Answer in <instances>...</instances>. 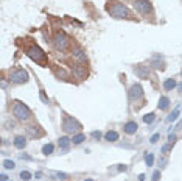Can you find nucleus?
<instances>
[{
  "label": "nucleus",
  "mask_w": 182,
  "mask_h": 181,
  "mask_svg": "<svg viewBox=\"0 0 182 181\" xmlns=\"http://www.w3.org/2000/svg\"><path fill=\"white\" fill-rule=\"evenodd\" d=\"M107 11L111 13V16L117 17V19H122V17H129L131 16L129 14V10L125 5H122V3H114V5H111V6L107 8Z\"/></svg>",
  "instance_id": "1"
},
{
  "label": "nucleus",
  "mask_w": 182,
  "mask_h": 181,
  "mask_svg": "<svg viewBox=\"0 0 182 181\" xmlns=\"http://www.w3.org/2000/svg\"><path fill=\"white\" fill-rule=\"evenodd\" d=\"M26 55H28L33 61L39 62V64H44L45 61H47V55L38 47V45H31V47L26 50Z\"/></svg>",
  "instance_id": "2"
},
{
  "label": "nucleus",
  "mask_w": 182,
  "mask_h": 181,
  "mask_svg": "<svg viewBox=\"0 0 182 181\" xmlns=\"http://www.w3.org/2000/svg\"><path fill=\"white\" fill-rule=\"evenodd\" d=\"M13 111H14V116L19 120H26V119H30V116H31L30 108L26 106V105H23V103H16Z\"/></svg>",
  "instance_id": "3"
},
{
  "label": "nucleus",
  "mask_w": 182,
  "mask_h": 181,
  "mask_svg": "<svg viewBox=\"0 0 182 181\" xmlns=\"http://www.w3.org/2000/svg\"><path fill=\"white\" fill-rule=\"evenodd\" d=\"M10 78H11V81H14V83L22 84V83H26L28 74H26V70H23V69H16L10 74Z\"/></svg>",
  "instance_id": "4"
},
{
  "label": "nucleus",
  "mask_w": 182,
  "mask_h": 181,
  "mask_svg": "<svg viewBox=\"0 0 182 181\" xmlns=\"http://www.w3.org/2000/svg\"><path fill=\"white\" fill-rule=\"evenodd\" d=\"M53 44H54V47H56L58 50H66L67 49V45H69V39H67V36L59 31L54 34V39H53Z\"/></svg>",
  "instance_id": "5"
},
{
  "label": "nucleus",
  "mask_w": 182,
  "mask_h": 181,
  "mask_svg": "<svg viewBox=\"0 0 182 181\" xmlns=\"http://www.w3.org/2000/svg\"><path fill=\"white\" fill-rule=\"evenodd\" d=\"M62 128H64L67 133H75L81 128V125L73 119V117H67V119L64 120V123H62Z\"/></svg>",
  "instance_id": "6"
},
{
  "label": "nucleus",
  "mask_w": 182,
  "mask_h": 181,
  "mask_svg": "<svg viewBox=\"0 0 182 181\" xmlns=\"http://www.w3.org/2000/svg\"><path fill=\"white\" fill-rule=\"evenodd\" d=\"M134 6H135V10H137L140 14H148L151 11V5H150L148 0H135Z\"/></svg>",
  "instance_id": "7"
},
{
  "label": "nucleus",
  "mask_w": 182,
  "mask_h": 181,
  "mask_svg": "<svg viewBox=\"0 0 182 181\" xmlns=\"http://www.w3.org/2000/svg\"><path fill=\"white\" fill-rule=\"evenodd\" d=\"M143 97V91H142V86L140 84H134L131 89H129V100L131 102H137Z\"/></svg>",
  "instance_id": "8"
},
{
  "label": "nucleus",
  "mask_w": 182,
  "mask_h": 181,
  "mask_svg": "<svg viewBox=\"0 0 182 181\" xmlns=\"http://www.w3.org/2000/svg\"><path fill=\"white\" fill-rule=\"evenodd\" d=\"M134 70H135V74H137L140 78H148V75H150V70H148L147 66H137Z\"/></svg>",
  "instance_id": "9"
},
{
  "label": "nucleus",
  "mask_w": 182,
  "mask_h": 181,
  "mask_svg": "<svg viewBox=\"0 0 182 181\" xmlns=\"http://www.w3.org/2000/svg\"><path fill=\"white\" fill-rule=\"evenodd\" d=\"M125 131L128 134H134L135 131H137V123H135V122H128L125 125Z\"/></svg>",
  "instance_id": "10"
},
{
  "label": "nucleus",
  "mask_w": 182,
  "mask_h": 181,
  "mask_svg": "<svg viewBox=\"0 0 182 181\" xmlns=\"http://www.w3.org/2000/svg\"><path fill=\"white\" fill-rule=\"evenodd\" d=\"M25 145H26V141H25L23 136H17V138L14 139V147H17V148H23Z\"/></svg>",
  "instance_id": "11"
},
{
  "label": "nucleus",
  "mask_w": 182,
  "mask_h": 181,
  "mask_svg": "<svg viewBox=\"0 0 182 181\" xmlns=\"http://www.w3.org/2000/svg\"><path fill=\"white\" fill-rule=\"evenodd\" d=\"M70 142H72V141H70L69 138H61V139H59V147L64 150V151H67L69 147H70Z\"/></svg>",
  "instance_id": "12"
},
{
  "label": "nucleus",
  "mask_w": 182,
  "mask_h": 181,
  "mask_svg": "<svg viewBox=\"0 0 182 181\" xmlns=\"http://www.w3.org/2000/svg\"><path fill=\"white\" fill-rule=\"evenodd\" d=\"M106 141H109V142L118 141V133H117V131H107V133H106Z\"/></svg>",
  "instance_id": "13"
},
{
  "label": "nucleus",
  "mask_w": 182,
  "mask_h": 181,
  "mask_svg": "<svg viewBox=\"0 0 182 181\" xmlns=\"http://www.w3.org/2000/svg\"><path fill=\"white\" fill-rule=\"evenodd\" d=\"M73 56H75L78 61H86V53L81 50V49H76V50L73 52Z\"/></svg>",
  "instance_id": "14"
},
{
  "label": "nucleus",
  "mask_w": 182,
  "mask_h": 181,
  "mask_svg": "<svg viewBox=\"0 0 182 181\" xmlns=\"http://www.w3.org/2000/svg\"><path fill=\"white\" fill-rule=\"evenodd\" d=\"M177 117H179V106H177L176 110H174V111H173V113L167 117V122H168V123H171V122H174V120L177 119Z\"/></svg>",
  "instance_id": "15"
},
{
  "label": "nucleus",
  "mask_w": 182,
  "mask_h": 181,
  "mask_svg": "<svg viewBox=\"0 0 182 181\" xmlns=\"http://www.w3.org/2000/svg\"><path fill=\"white\" fill-rule=\"evenodd\" d=\"M170 106V100L167 97H160V100H159V108L160 110H167V108Z\"/></svg>",
  "instance_id": "16"
},
{
  "label": "nucleus",
  "mask_w": 182,
  "mask_h": 181,
  "mask_svg": "<svg viewBox=\"0 0 182 181\" xmlns=\"http://www.w3.org/2000/svg\"><path fill=\"white\" fill-rule=\"evenodd\" d=\"M174 86H176V81L173 80V78H168L165 83H163V87H165L167 91H171V89H174Z\"/></svg>",
  "instance_id": "17"
},
{
  "label": "nucleus",
  "mask_w": 182,
  "mask_h": 181,
  "mask_svg": "<svg viewBox=\"0 0 182 181\" xmlns=\"http://www.w3.org/2000/svg\"><path fill=\"white\" fill-rule=\"evenodd\" d=\"M159 58H160L159 55H156V56L153 58V66L156 67V69H163V62H162V61H159Z\"/></svg>",
  "instance_id": "18"
},
{
  "label": "nucleus",
  "mask_w": 182,
  "mask_h": 181,
  "mask_svg": "<svg viewBox=\"0 0 182 181\" xmlns=\"http://www.w3.org/2000/svg\"><path fill=\"white\" fill-rule=\"evenodd\" d=\"M42 153H44V155H51V153H53V145H51V144H45V145L42 147Z\"/></svg>",
  "instance_id": "19"
},
{
  "label": "nucleus",
  "mask_w": 182,
  "mask_h": 181,
  "mask_svg": "<svg viewBox=\"0 0 182 181\" xmlns=\"http://www.w3.org/2000/svg\"><path fill=\"white\" fill-rule=\"evenodd\" d=\"M84 139H86V136H84V134H76V136H73L72 142H73V144H81Z\"/></svg>",
  "instance_id": "20"
},
{
  "label": "nucleus",
  "mask_w": 182,
  "mask_h": 181,
  "mask_svg": "<svg viewBox=\"0 0 182 181\" xmlns=\"http://www.w3.org/2000/svg\"><path fill=\"white\" fill-rule=\"evenodd\" d=\"M154 119H156V116H154L153 113H150V114H147V116H143V122H145V123H151Z\"/></svg>",
  "instance_id": "21"
},
{
  "label": "nucleus",
  "mask_w": 182,
  "mask_h": 181,
  "mask_svg": "<svg viewBox=\"0 0 182 181\" xmlns=\"http://www.w3.org/2000/svg\"><path fill=\"white\" fill-rule=\"evenodd\" d=\"M145 162H147V166H153V162H154V156H153V153H148V155L145 156Z\"/></svg>",
  "instance_id": "22"
},
{
  "label": "nucleus",
  "mask_w": 182,
  "mask_h": 181,
  "mask_svg": "<svg viewBox=\"0 0 182 181\" xmlns=\"http://www.w3.org/2000/svg\"><path fill=\"white\" fill-rule=\"evenodd\" d=\"M3 167H5V169H14L16 164H14L13 161H10V159H5V161H3Z\"/></svg>",
  "instance_id": "23"
},
{
  "label": "nucleus",
  "mask_w": 182,
  "mask_h": 181,
  "mask_svg": "<svg viewBox=\"0 0 182 181\" xmlns=\"http://www.w3.org/2000/svg\"><path fill=\"white\" fill-rule=\"evenodd\" d=\"M20 178L22 179H25V181H28V179H31V173H30V172H22V173H20Z\"/></svg>",
  "instance_id": "24"
},
{
  "label": "nucleus",
  "mask_w": 182,
  "mask_h": 181,
  "mask_svg": "<svg viewBox=\"0 0 182 181\" xmlns=\"http://www.w3.org/2000/svg\"><path fill=\"white\" fill-rule=\"evenodd\" d=\"M159 179H160V172L156 170V172L153 173V181H159Z\"/></svg>",
  "instance_id": "25"
},
{
  "label": "nucleus",
  "mask_w": 182,
  "mask_h": 181,
  "mask_svg": "<svg viewBox=\"0 0 182 181\" xmlns=\"http://www.w3.org/2000/svg\"><path fill=\"white\" fill-rule=\"evenodd\" d=\"M92 138L94 139H100V138H101V133H100V131H92Z\"/></svg>",
  "instance_id": "26"
},
{
  "label": "nucleus",
  "mask_w": 182,
  "mask_h": 181,
  "mask_svg": "<svg viewBox=\"0 0 182 181\" xmlns=\"http://www.w3.org/2000/svg\"><path fill=\"white\" fill-rule=\"evenodd\" d=\"M159 138H160V134H154L153 138H151V144H156L159 141Z\"/></svg>",
  "instance_id": "27"
},
{
  "label": "nucleus",
  "mask_w": 182,
  "mask_h": 181,
  "mask_svg": "<svg viewBox=\"0 0 182 181\" xmlns=\"http://www.w3.org/2000/svg\"><path fill=\"white\" fill-rule=\"evenodd\" d=\"M170 148H171V145H170V144H167V145H163V147H162V153H167Z\"/></svg>",
  "instance_id": "28"
},
{
  "label": "nucleus",
  "mask_w": 182,
  "mask_h": 181,
  "mask_svg": "<svg viewBox=\"0 0 182 181\" xmlns=\"http://www.w3.org/2000/svg\"><path fill=\"white\" fill-rule=\"evenodd\" d=\"M41 98H42V100H44L45 103H48V98L45 97V92H44V91H41Z\"/></svg>",
  "instance_id": "29"
},
{
  "label": "nucleus",
  "mask_w": 182,
  "mask_h": 181,
  "mask_svg": "<svg viewBox=\"0 0 182 181\" xmlns=\"http://www.w3.org/2000/svg\"><path fill=\"white\" fill-rule=\"evenodd\" d=\"M168 139H170V142H174V141H176V136H174V134H173V136L170 134V138H168Z\"/></svg>",
  "instance_id": "30"
},
{
  "label": "nucleus",
  "mask_w": 182,
  "mask_h": 181,
  "mask_svg": "<svg viewBox=\"0 0 182 181\" xmlns=\"http://www.w3.org/2000/svg\"><path fill=\"white\" fill-rule=\"evenodd\" d=\"M20 158H22V159H26V161H31V156H26V155H22Z\"/></svg>",
  "instance_id": "31"
},
{
  "label": "nucleus",
  "mask_w": 182,
  "mask_h": 181,
  "mask_svg": "<svg viewBox=\"0 0 182 181\" xmlns=\"http://www.w3.org/2000/svg\"><path fill=\"white\" fill-rule=\"evenodd\" d=\"M0 179H2V181H8V176L6 175H2V178H0Z\"/></svg>",
  "instance_id": "32"
},
{
  "label": "nucleus",
  "mask_w": 182,
  "mask_h": 181,
  "mask_svg": "<svg viewBox=\"0 0 182 181\" xmlns=\"http://www.w3.org/2000/svg\"><path fill=\"white\" fill-rule=\"evenodd\" d=\"M86 181H92V179H86Z\"/></svg>",
  "instance_id": "33"
}]
</instances>
